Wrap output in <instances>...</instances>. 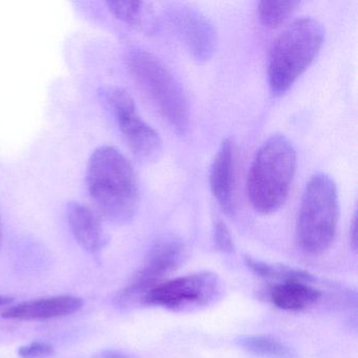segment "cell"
<instances>
[{"mask_svg":"<svg viewBox=\"0 0 358 358\" xmlns=\"http://www.w3.org/2000/svg\"><path fill=\"white\" fill-rule=\"evenodd\" d=\"M106 6L121 22L134 28L143 27L145 7L142 1H108Z\"/></svg>","mask_w":358,"mask_h":358,"instance_id":"cell-16","label":"cell"},{"mask_svg":"<svg viewBox=\"0 0 358 358\" xmlns=\"http://www.w3.org/2000/svg\"><path fill=\"white\" fill-rule=\"evenodd\" d=\"M106 97L131 152L142 159L158 157L162 150V140L159 134L138 114L131 96L125 90L115 87L106 92Z\"/></svg>","mask_w":358,"mask_h":358,"instance_id":"cell-8","label":"cell"},{"mask_svg":"<svg viewBox=\"0 0 358 358\" xmlns=\"http://www.w3.org/2000/svg\"><path fill=\"white\" fill-rule=\"evenodd\" d=\"M169 20L190 55L199 62H206L217 52V35L210 20L198 10L177 6L169 12Z\"/></svg>","mask_w":358,"mask_h":358,"instance_id":"cell-9","label":"cell"},{"mask_svg":"<svg viewBox=\"0 0 358 358\" xmlns=\"http://www.w3.org/2000/svg\"><path fill=\"white\" fill-rule=\"evenodd\" d=\"M53 345L43 341H34L18 349V355L22 358H49L54 355Z\"/></svg>","mask_w":358,"mask_h":358,"instance_id":"cell-18","label":"cell"},{"mask_svg":"<svg viewBox=\"0 0 358 358\" xmlns=\"http://www.w3.org/2000/svg\"><path fill=\"white\" fill-rule=\"evenodd\" d=\"M83 306V301L80 297L58 295L12 306L3 311V317L20 322L55 320L76 313Z\"/></svg>","mask_w":358,"mask_h":358,"instance_id":"cell-10","label":"cell"},{"mask_svg":"<svg viewBox=\"0 0 358 358\" xmlns=\"http://www.w3.org/2000/svg\"><path fill=\"white\" fill-rule=\"evenodd\" d=\"M236 164V145L232 140H224L211 165L209 181L215 200L228 215L234 213Z\"/></svg>","mask_w":358,"mask_h":358,"instance_id":"cell-11","label":"cell"},{"mask_svg":"<svg viewBox=\"0 0 358 358\" xmlns=\"http://www.w3.org/2000/svg\"><path fill=\"white\" fill-rule=\"evenodd\" d=\"M87 187L99 217L117 225L133 221L140 192L135 171L114 146L96 148L90 158Z\"/></svg>","mask_w":358,"mask_h":358,"instance_id":"cell-1","label":"cell"},{"mask_svg":"<svg viewBox=\"0 0 358 358\" xmlns=\"http://www.w3.org/2000/svg\"><path fill=\"white\" fill-rule=\"evenodd\" d=\"M96 358H131L122 352L115 351V350H106L101 352Z\"/></svg>","mask_w":358,"mask_h":358,"instance_id":"cell-19","label":"cell"},{"mask_svg":"<svg viewBox=\"0 0 358 358\" xmlns=\"http://www.w3.org/2000/svg\"><path fill=\"white\" fill-rule=\"evenodd\" d=\"M68 222L81 248L93 255L102 250L106 236L97 213L83 203L72 202L68 206Z\"/></svg>","mask_w":358,"mask_h":358,"instance_id":"cell-12","label":"cell"},{"mask_svg":"<svg viewBox=\"0 0 358 358\" xmlns=\"http://www.w3.org/2000/svg\"><path fill=\"white\" fill-rule=\"evenodd\" d=\"M13 301V299L5 295H0V307H5V306L10 305Z\"/></svg>","mask_w":358,"mask_h":358,"instance_id":"cell-21","label":"cell"},{"mask_svg":"<svg viewBox=\"0 0 358 358\" xmlns=\"http://www.w3.org/2000/svg\"><path fill=\"white\" fill-rule=\"evenodd\" d=\"M299 6V1H261L257 13L266 28L275 29L284 24Z\"/></svg>","mask_w":358,"mask_h":358,"instance_id":"cell-15","label":"cell"},{"mask_svg":"<svg viewBox=\"0 0 358 358\" xmlns=\"http://www.w3.org/2000/svg\"><path fill=\"white\" fill-rule=\"evenodd\" d=\"M320 291L307 282L286 280L273 285L269 291V299L278 309L285 311H301L315 305L320 299Z\"/></svg>","mask_w":358,"mask_h":358,"instance_id":"cell-13","label":"cell"},{"mask_svg":"<svg viewBox=\"0 0 358 358\" xmlns=\"http://www.w3.org/2000/svg\"><path fill=\"white\" fill-rule=\"evenodd\" d=\"M296 169V152L284 135L271 136L253 159L247 192L253 208L263 215L275 213L286 202Z\"/></svg>","mask_w":358,"mask_h":358,"instance_id":"cell-2","label":"cell"},{"mask_svg":"<svg viewBox=\"0 0 358 358\" xmlns=\"http://www.w3.org/2000/svg\"><path fill=\"white\" fill-rule=\"evenodd\" d=\"M127 68L163 118L179 135L189 127L187 98L181 83L156 56L142 50L129 52Z\"/></svg>","mask_w":358,"mask_h":358,"instance_id":"cell-5","label":"cell"},{"mask_svg":"<svg viewBox=\"0 0 358 358\" xmlns=\"http://www.w3.org/2000/svg\"><path fill=\"white\" fill-rule=\"evenodd\" d=\"M338 194L334 181L317 173L306 186L296 222L297 245L303 252L318 255L334 241L338 224Z\"/></svg>","mask_w":358,"mask_h":358,"instance_id":"cell-4","label":"cell"},{"mask_svg":"<svg viewBox=\"0 0 358 358\" xmlns=\"http://www.w3.org/2000/svg\"><path fill=\"white\" fill-rule=\"evenodd\" d=\"M238 345L257 357L296 358L294 352L280 339L268 335H246L238 339Z\"/></svg>","mask_w":358,"mask_h":358,"instance_id":"cell-14","label":"cell"},{"mask_svg":"<svg viewBox=\"0 0 358 358\" xmlns=\"http://www.w3.org/2000/svg\"><path fill=\"white\" fill-rule=\"evenodd\" d=\"M213 241L217 250L230 255L234 251V238L230 234L229 228L222 221L215 222L213 227Z\"/></svg>","mask_w":358,"mask_h":358,"instance_id":"cell-17","label":"cell"},{"mask_svg":"<svg viewBox=\"0 0 358 358\" xmlns=\"http://www.w3.org/2000/svg\"><path fill=\"white\" fill-rule=\"evenodd\" d=\"M324 29L313 18H301L287 27L271 50L269 85L275 95L288 91L309 68L322 49Z\"/></svg>","mask_w":358,"mask_h":358,"instance_id":"cell-3","label":"cell"},{"mask_svg":"<svg viewBox=\"0 0 358 358\" xmlns=\"http://www.w3.org/2000/svg\"><path fill=\"white\" fill-rule=\"evenodd\" d=\"M350 238H351L352 246H353L354 249H356V247H357V227H356V217H354L353 222H352Z\"/></svg>","mask_w":358,"mask_h":358,"instance_id":"cell-20","label":"cell"},{"mask_svg":"<svg viewBox=\"0 0 358 358\" xmlns=\"http://www.w3.org/2000/svg\"><path fill=\"white\" fill-rule=\"evenodd\" d=\"M0 243H1V227H0Z\"/></svg>","mask_w":358,"mask_h":358,"instance_id":"cell-22","label":"cell"},{"mask_svg":"<svg viewBox=\"0 0 358 358\" xmlns=\"http://www.w3.org/2000/svg\"><path fill=\"white\" fill-rule=\"evenodd\" d=\"M221 290L219 278L213 272H196L165 280L146 293L141 303L171 311H188L209 305Z\"/></svg>","mask_w":358,"mask_h":358,"instance_id":"cell-7","label":"cell"},{"mask_svg":"<svg viewBox=\"0 0 358 358\" xmlns=\"http://www.w3.org/2000/svg\"><path fill=\"white\" fill-rule=\"evenodd\" d=\"M186 249L180 238L165 236L159 238L148 251L143 264L121 289L116 301L120 305L135 303L143 299L146 293L178 269L185 261Z\"/></svg>","mask_w":358,"mask_h":358,"instance_id":"cell-6","label":"cell"}]
</instances>
